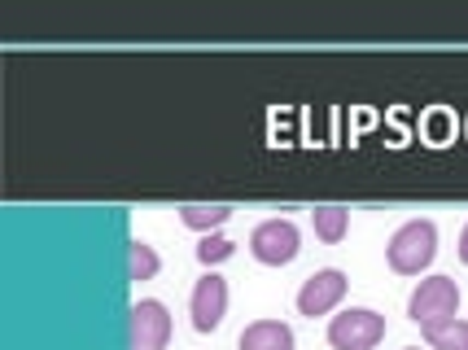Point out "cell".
Segmentation results:
<instances>
[{
    "mask_svg": "<svg viewBox=\"0 0 468 350\" xmlns=\"http://www.w3.org/2000/svg\"><path fill=\"white\" fill-rule=\"evenodd\" d=\"M241 350H293V329L281 320H259L241 333Z\"/></svg>",
    "mask_w": 468,
    "mask_h": 350,
    "instance_id": "ba28073f",
    "label": "cell"
},
{
    "mask_svg": "<svg viewBox=\"0 0 468 350\" xmlns=\"http://www.w3.org/2000/svg\"><path fill=\"white\" fill-rule=\"evenodd\" d=\"M311 219H315V237L333 246V241H342V237H346L350 210L346 207H320V210H311Z\"/></svg>",
    "mask_w": 468,
    "mask_h": 350,
    "instance_id": "30bf717a",
    "label": "cell"
},
{
    "mask_svg": "<svg viewBox=\"0 0 468 350\" xmlns=\"http://www.w3.org/2000/svg\"><path fill=\"white\" fill-rule=\"evenodd\" d=\"M180 219L188 228H197V232H210V228H219L232 219V207H202V202H188V207H180Z\"/></svg>",
    "mask_w": 468,
    "mask_h": 350,
    "instance_id": "8fae6325",
    "label": "cell"
},
{
    "mask_svg": "<svg viewBox=\"0 0 468 350\" xmlns=\"http://www.w3.org/2000/svg\"><path fill=\"white\" fill-rule=\"evenodd\" d=\"M425 342L433 350H468V320H442V324H425Z\"/></svg>",
    "mask_w": 468,
    "mask_h": 350,
    "instance_id": "9c48e42d",
    "label": "cell"
},
{
    "mask_svg": "<svg viewBox=\"0 0 468 350\" xmlns=\"http://www.w3.org/2000/svg\"><path fill=\"white\" fill-rule=\"evenodd\" d=\"M386 337V315L367 307H350L328 320V346L333 350H372Z\"/></svg>",
    "mask_w": 468,
    "mask_h": 350,
    "instance_id": "7a4b0ae2",
    "label": "cell"
},
{
    "mask_svg": "<svg viewBox=\"0 0 468 350\" xmlns=\"http://www.w3.org/2000/svg\"><path fill=\"white\" fill-rule=\"evenodd\" d=\"M224 311H228V281L210 271V276H202L197 289H193V329L215 333L224 324Z\"/></svg>",
    "mask_w": 468,
    "mask_h": 350,
    "instance_id": "52a82bcc",
    "label": "cell"
},
{
    "mask_svg": "<svg viewBox=\"0 0 468 350\" xmlns=\"http://www.w3.org/2000/svg\"><path fill=\"white\" fill-rule=\"evenodd\" d=\"M411 320L425 329V324H442V320H455V311H460V285L451 281V276H429L416 285L411 293Z\"/></svg>",
    "mask_w": 468,
    "mask_h": 350,
    "instance_id": "3957f363",
    "label": "cell"
},
{
    "mask_svg": "<svg viewBox=\"0 0 468 350\" xmlns=\"http://www.w3.org/2000/svg\"><path fill=\"white\" fill-rule=\"evenodd\" d=\"M232 241H228V237H202V246H197V259H202L206 268H210V263H224V259H232Z\"/></svg>",
    "mask_w": 468,
    "mask_h": 350,
    "instance_id": "4fadbf2b",
    "label": "cell"
},
{
    "mask_svg": "<svg viewBox=\"0 0 468 350\" xmlns=\"http://www.w3.org/2000/svg\"><path fill=\"white\" fill-rule=\"evenodd\" d=\"M408 350H416V346H408Z\"/></svg>",
    "mask_w": 468,
    "mask_h": 350,
    "instance_id": "9a60e30c",
    "label": "cell"
},
{
    "mask_svg": "<svg viewBox=\"0 0 468 350\" xmlns=\"http://www.w3.org/2000/svg\"><path fill=\"white\" fill-rule=\"evenodd\" d=\"M171 342V315L158 298L132 307V350H163Z\"/></svg>",
    "mask_w": 468,
    "mask_h": 350,
    "instance_id": "5b68a950",
    "label": "cell"
},
{
    "mask_svg": "<svg viewBox=\"0 0 468 350\" xmlns=\"http://www.w3.org/2000/svg\"><path fill=\"white\" fill-rule=\"evenodd\" d=\"M132 281H154L158 268H163V259H158V249L144 246V241H132Z\"/></svg>",
    "mask_w": 468,
    "mask_h": 350,
    "instance_id": "7c38bea8",
    "label": "cell"
},
{
    "mask_svg": "<svg viewBox=\"0 0 468 350\" xmlns=\"http://www.w3.org/2000/svg\"><path fill=\"white\" fill-rule=\"evenodd\" d=\"M460 259L468 263V224H464V232H460Z\"/></svg>",
    "mask_w": 468,
    "mask_h": 350,
    "instance_id": "5bb4252c",
    "label": "cell"
},
{
    "mask_svg": "<svg viewBox=\"0 0 468 350\" xmlns=\"http://www.w3.org/2000/svg\"><path fill=\"white\" fill-rule=\"evenodd\" d=\"M342 298H346V276L337 268H324L298 289V311H303V315H328Z\"/></svg>",
    "mask_w": 468,
    "mask_h": 350,
    "instance_id": "8992f818",
    "label": "cell"
},
{
    "mask_svg": "<svg viewBox=\"0 0 468 350\" xmlns=\"http://www.w3.org/2000/svg\"><path fill=\"white\" fill-rule=\"evenodd\" d=\"M250 249L267 268H285V263L298 259V228L289 219H267V224H259L250 232Z\"/></svg>",
    "mask_w": 468,
    "mask_h": 350,
    "instance_id": "277c9868",
    "label": "cell"
},
{
    "mask_svg": "<svg viewBox=\"0 0 468 350\" xmlns=\"http://www.w3.org/2000/svg\"><path fill=\"white\" fill-rule=\"evenodd\" d=\"M438 254V228L429 219H411L389 237V268L399 276H420Z\"/></svg>",
    "mask_w": 468,
    "mask_h": 350,
    "instance_id": "6da1fadb",
    "label": "cell"
}]
</instances>
